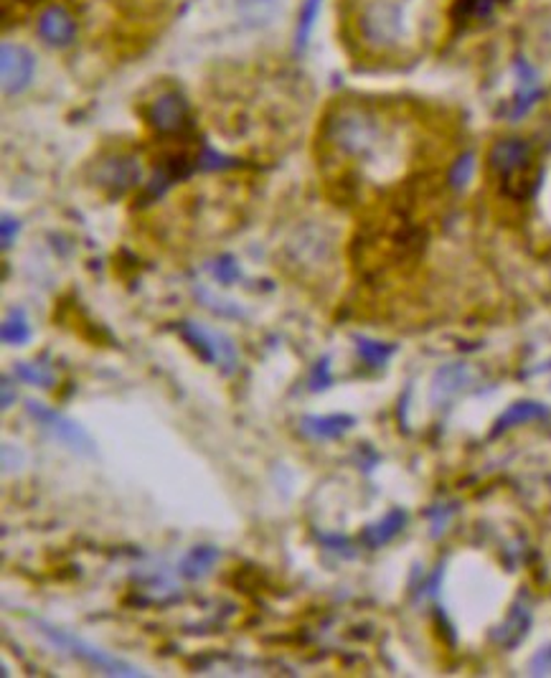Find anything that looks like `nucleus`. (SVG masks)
<instances>
[{"instance_id": "nucleus-17", "label": "nucleus", "mask_w": 551, "mask_h": 678, "mask_svg": "<svg viewBox=\"0 0 551 678\" xmlns=\"http://www.w3.org/2000/svg\"><path fill=\"white\" fill-rule=\"evenodd\" d=\"M219 556L221 552L216 546H196V549H191V552L184 556V562H181V574H184L185 580H198V577L208 574V569L219 562Z\"/></svg>"}, {"instance_id": "nucleus-19", "label": "nucleus", "mask_w": 551, "mask_h": 678, "mask_svg": "<svg viewBox=\"0 0 551 678\" xmlns=\"http://www.w3.org/2000/svg\"><path fill=\"white\" fill-rule=\"evenodd\" d=\"M0 338L8 345H25L31 341V325L25 321L24 310L8 313V318L3 321V328H0Z\"/></svg>"}, {"instance_id": "nucleus-24", "label": "nucleus", "mask_w": 551, "mask_h": 678, "mask_svg": "<svg viewBox=\"0 0 551 678\" xmlns=\"http://www.w3.org/2000/svg\"><path fill=\"white\" fill-rule=\"evenodd\" d=\"M320 0H307L306 8L300 13V28H297V44H306L307 34H310V25L316 21V13H318Z\"/></svg>"}, {"instance_id": "nucleus-14", "label": "nucleus", "mask_w": 551, "mask_h": 678, "mask_svg": "<svg viewBox=\"0 0 551 678\" xmlns=\"http://www.w3.org/2000/svg\"><path fill=\"white\" fill-rule=\"evenodd\" d=\"M549 414V407L541 404V402H534V399H521V402H514L511 407L503 412L501 417L496 420L493 430H490V437H498L503 432L514 430L516 424H528V422L544 420Z\"/></svg>"}, {"instance_id": "nucleus-18", "label": "nucleus", "mask_w": 551, "mask_h": 678, "mask_svg": "<svg viewBox=\"0 0 551 678\" xmlns=\"http://www.w3.org/2000/svg\"><path fill=\"white\" fill-rule=\"evenodd\" d=\"M356 351L361 361L371 366V369H381L389 364V358L396 354V345L394 344H384V341H376V338H366V335H356Z\"/></svg>"}, {"instance_id": "nucleus-29", "label": "nucleus", "mask_w": 551, "mask_h": 678, "mask_svg": "<svg viewBox=\"0 0 551 678\" xmlns=\"http://www.w3.org/2000/svg\"><path fill=\"white\" fill-rule=\"evenodd\" d=\"M11 402H13L11 384H8V379H3V409L11 407Z\"/></svg>"}, {"instance_id": "nucleus-22", "label": "nucleus", "mask_w": 551, "mask_h": 678, "mask_svg": "<svg viewBox=\"0 0 551 678\" xmlns=\"http://www.w3.org/2000/svg\"><path fill=\"white\" fill-rule=\"evenodd\" d=\"M331 386V358L323 356L313 366V374H310V389L313 392H320V389H328Z\"/></svg>"}, {"instance_id": "nucleus-2", "label": "nucleus", "mask_w": 551, "mask_h": 678, "mask_svg": "<svg viewBox=\"0 0 551 678\" xmlns=\"http://www.w3.org/2000/svg\"><path fill=\"white\" fill-rule=\"evenodd\" d=\"M358 36L374 51L399 49L409 38L406 0H366L358 8Z\"/></svg>"}, {"instance_id": "nucleus-1", "label": "nucleus", "mask_w": 551, "mask_h": 678, "mask_svg": "<svg viewBox=\"0 0 551 678\" xmlns=\"http://www.w3.org/2000/svg\"><path fill=\"white\" fill-rule=\"evenodd\" d=\"M381 137L376 115L358 105H341L326 117L323 143L348 158H371Z\"/></svg>"}, {"instance_id": "nucleus-16", "label": "nucleus", "mask_w": 551, "mask_h": 678, "mask_svg": "<svg viewBox=\"0 0 551 678\" xmlns=\"http://www.w3.org/2000/svg\"><path fill=\"white\" fill-rule=\"evenodd\" d=\"M303 432L316 440H338L351 430L356 420L351 414H328V417H303Z\"/></svg>"}, {"instance_id": "nucleus-4", "label": "nucleus", "mask_w": 551, "mask_h": 678, "mask_svg": "<svg viewBox=\"0 0 551 678\" xmlns=\"http://www.w3.org/2000/svg\"><path fill=\"white\" fill-rule=\"evenodd\" d=\"M36 625L56 648L72 653L74 658H82V661H86L89 666H95L97 671H105V673H110V676H143V671L133 666V663H127L123 658H115V655L105 653V651H99L92 643H85L82 638H74L72 633H66V630L54 628L49 623H36Z\"/></svg>"}, {"instance_id": "nucleus-23", "label": "nucleus", "mask_w": 551, "mask_h": 678, "mask_svg": "<svg viewBox=\"0 0 551 678\" xmlns=\"http://www.w3.org/2000/svg\"><path fill=\"white\" fill-rule=\"evenodd\" d=\"M214 274H216V280L221 284H232L234 280H239V264L234 262V257H221L216 262V267H214Z\"/></svg>"}, {"instance_id": "nucleus-5", "label": "nucleus", "mask_w": 551, "mask_h": 678, "mask_svg": "<svg viewBox=\"0 0 551 678\" xmlns=\"http://www.w3.org/2000/svg\"><path fill=\"white\" fill-rule=\"evenodd\" d=\"M25 412L31 414V420L36 422L41 430L46 432L49 437H54L56 443L64 444V447H69L72 453H79V455H97V444L95 440L86 434V430L82 424H76L69 417H64L59 412H54L46 404H41V402H34V399H28L25 402Z\"/></svg>"}, {"instance_id": "nucleus-10", "label": "nucleus", "mask_w": 551, "mask_h": 678, "mask_svg": "<svg viewBox=\"0 0 551 678\" xmlns=\"http://www.w3.org/2000/svg\"><path fill=\"white\" fill-rule=\"evenodd\" d=\"M470 379H473V374H470L466 364H447V366H442L435 374V379H432V402L435 404L450 402L455 394H460L466 389Z\"/></svg>"}, {"instance_id": "nucleus-21", "label": "nucleus", "mask_w": 551, "mask_h": 678, "mask_svg": "<svg viewBox=\"0 0 551 678\" xmlns=\"http://www.w3.org/2000/svg\"><path fill=\"white\" fill-rule=\"evenodd\" d=\"M473 173H476V155H473V153H463V155L453 163L450 173H447V184L453 185L455 191H460V188H466V185L470 184Z\"/></svg>"}, {"instance_id": "nucleus-28", "label": "nucleus", "mask_w": 551, "mask_h": 678, "mask_svg": "<svg viewBox=\"0 0 551 678\" xmlns=\"http://www.w3.org/2000/svg\"><path fill=\"white\" fill-rule=\"evenodd\" d=\"M0 229H3V247L8 249V247H11L13 236L18 234V222H15L13 216H3V224H0Z\"/></svg>"}, {"instance_id": "nucleus-25", "label": "nucleus", "mask_w": 551, "mask_h": 678, "mask_svg": "<svg viewBox=\"0 0 551 678\" xmlns=\"http://www.w3.org/2000/svg\"><path fill=\"white\" fill-rule=\"evenodd\" d=\"M453 513H455V508H445V511H440V508H429L427 516L432 518V536H440Z\"/></svg>"}, {"instance_id": "nucleus-13", "label": "nucleus", "mask_w": 551, "mask_h": 678, "mask_svg": "<svg viewBox=\"0 0 551 678\" xmlns=\"http://www.w3.org/2000/svg\"><path fill=\"white\" fill-rule=\"evenodd\" d=\"M406 521H409V513H406L405 508H392L389 513L384 518H379L376 523H371L364 529L361 533V542L366 543L368 549H381V546H386V543L396 539L402 529L406 526Z\"/></svg>"}, {"instance_id": "nucleus-12", "label": "nucleus", "mask_w": 551, "mask_h": 678, "mask_svg": "<svg viewBox=\"0 0 551 678\" xmlns=\"http://www.w3.org/2000/svg\"><path fill=\"white\" fill-rule=\"evenodd\" d=\"M38 34L54 46H69L76 36V25H74V18L69 13L59 5H54L38 18Z\"/></svg>"}, {"instance_id": "nucleus-15", "label": "nucleus", "mask_w": 551, "mask_h": 678, "mask_svg": "<svg viewBox=\"0 0 551 678\" xmlns=\"http://www.w3.org/2000/svg\"><path fill=\"white\" fill-rule=\"evenodd\" d=\"M528 628H531V613L524 604H514L511 613L506 617L501 628L493 630V641L501 643L503 648H516L518 643L526 638Z\"/></svg>"}, {"instance_id": "nucleus-20", "label": "nucleus", "mask_w": 551, "mask_h": 678, "mask_svg": "<svg viewBox=\"0 0 551 678\" xmlns=\"http://www.w3.org/2000/svg\"><path fill=\"white\" fill-rule=\"evenodd\" d=\"M13 374L25 384H34V386H44V389H51L56 384V376L51 374L46 366H38V364H15Z\"/></svg>"}, {"instance_id": "nucleus-31", "label": "nucleus", "mask_w": 551, "mask_h": 678, "mask_svg": "<svg viewBox=\"0 0 551 678\" xmlns=\"http://www.w3.org/2000/svg\"><path fill=\"white\" fill-rule=\"evenodd\" d=\"M549 369H551V364H549Z\"/></svg>"}, {"instance_id": "nucleus-26", "label": "nucleus", "mask_w": 551, "mask_h": 678, "mask_svg": "<svg viewBox=\"0 0 551 678\" xmlns=\"http://www.w3.org/2000/svg\"><path fill=\"white\" fill-rule=\"evenodd\" d=\"M531 673H536V676L551 673V645L541 648L539 653L531 658Z\"/></svg>"}, {"instance_id": "nucleus-7", "label": "nucleus", "mask_w": 551, "mask_h": 678, "mask_svg": "<svg viewBox=\"0 0 551 678\" xmlns=\"http://www.w3.org/2000/svg\"><path fill=\"white\" fill-rule=\"evenodd\" d=\"M534 158V150L521 137H503L488 153V163L493 171L503 178H511L518 173H526Z\"/></svg>"}, {"instance_id": "nucleus-27", "label": "nucleus", "mask_w": 551, "mask_h": 678, "mask_svg": "<svg viewBox=\"0 0 551 678\" xmlns=\"http://www.w3.org/2000/svg\"><path fill=\"white\" fill-rule=\"evenodd\" d=\"M320 542L326 543L328 549H333V552H344V554H351L348 549H351V543H348V539L346 536H331V533H320Z\"/></svg>"}, {"instance_id": "nucleus-3", "label": "nucleus", "mask_w": 551, "mask_h": 678, "mask_svg": "<svg viewBox=\"0 0 551 678\" xmlns=\"http://www.w3.org/2000/svg\"><path fill=\"white\" fill-rule=\"evenodd\" d=\"M181 335L184 341L198 356L204 358L206 364H214L221 374H234L236 366H239V354H236V345L226 334L221 331H214L204 323H194V321H184L181 323Z\"/></svg>"}, {"instance_id": "nucleus-8", "label": "nucleus", "mask_w": 551, "mask_h": 678, "mask_svg": "<svg viewBox=\"0 0 551 678\" xmlns=\"http://www.w3.org/2000/svg\"><path fill=\"white\" fill-rule=\"evenodd\" d=\"M34 54L24 46H13L5 44L3 46V89L5 95H15L28 86L31 76H34Z\"/></svg>"}, {"instance_id": "nucleus-9", "label": "nucleus", "mask_w": 551, "mask_h": 678, "mask_svg": "<svg viewBox=\"0 0 551 678\" xmlns=\"http://www.w3.org/2000/svg\"><path fill=\"white\" fill-rule=\"evenodd\" d=\"M516 75H518V86H516V95L511 99V107H508V117L511 120H521L536 102L544 95V86L539 82V75L534 72V66L528 62H516Z\"/></svg>"}, {"instance_id": "nucleus-11", "label": "nucleus", "mask_w": 551, "mask_h": 678, "mask_svg": "<svg viewBox=\"0 0 551 678\" xmlns=\"http://www.w3.org/2000/svg\"><path fill=\"white\" fill-rule=\"evenodd\" d=\"M137 181H140V165L127 155L112 158L99 171V185L110 188L112 194H123L127 188H133Z\"/></svg>"}, {"instance_id": "nucleus-30", "label": "nucleus", "mask_w": 551, "mask_h": 678, "mask_svg": "<svg viewBox=\"0 0 551 678\" xmlns=\"http://www.w3.org/2000/svg\"><path fill=\"white\" fill-rule=\"evenodd\" d=\"M18 3H25V5H34V3H38V0H18Z\"/></svg>"}, {"instance_id": "nucleus-6", "label": "nucleus", "mask_w": 551, "mask_h": 678, "mask_svg": "<svg viewBox=\"0 0 551 678\" xmlns=\"http://www.w3.org/2000/svg\"><path fill=\"white\" fill-rule=\"evenodd\" d=\"M147 125L160 135H191L194 133V117L191 107L178 92L165 89L147 105Z\"/></svg>"}]
</instances>
